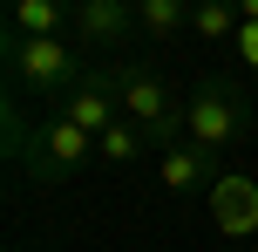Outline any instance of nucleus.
Returning a JSON list of instances; mask_svg holds the SVG:
<instances>
[{"label":"nucleus","mask_w":258,"mask_h":252,"mask_svg":"<svg viewBox=\"0 0 258 252\" xmlns=\"http://www.w3.org/2000/svg\"><path fill=\"white\" fill-rule=\"evenodd\" d=\"M7 75L27 95H54L61 103L82 75H89V48L75 34H7Z\"/></svg>","instance_id":"1"},{"label":"nucleus","mask_w":258,"mask_h":252,"mask_svg":"<svg viewBox=\"0 0 258 252\" xmlns=\"http://www.w3.org/2000/svg\"><path fill=\"white\" fill-rule=\"evenodd\" d=\"M245 130H251V103H245V89L238 82H224V75H204L190 89V103H183V136H190L197 150H231V143H245Z\"/></svg>","instance_id":"2"},{"label":"nucleus","mask_w":258,"mask_h":252,"mask_svg":"<svg viewBox=\"0 0 258 252\" xmlns=\"http://www.w3.org/2000/svg\"><path fill=\"white\" fill-rule=\"evenodd\" d=\"M109 82H116V103H122V116L136 123V130H150V143L156 150H170V143H183V103L163 89V75H150V68H109Z\"/></svg>","instance_id":"3"},{"label":"nucleus","mask_w":258,"mask_h":252,"mask_svg":"<svg viewBox=\"0 0 258 252\" xmlns=\"http://www.w3.org/2000/svg\"><path fill=\"white\" fill-rule=\"evenodd\" d=\"M89 157H95V136L82 130V123H68L61 109H54V116H41V130L21 143V164L41 177V184H54V177H75Z\"/></svg>","instance_id":"4"},{"label":"nucleus","mask_w":258,"mask_h":252,"mask_svg":"<svg viewBox=\"0 0 258 252\" xmlns=\"http://www.w3.org/2000/svg\"><path fill=\"white\" fill-rule=\"evenodd\" d=\"M204 205H211V225H218L224 239H258V177L224 171Z\"/></svg>","instance_id":"5"},{"label":"nucleus","mask_w":258,"mask_h":252,"mask_svg":"<svg viewBox=\"0 0 258 252\" xmlns=\"http://www.w3.org/2000/svg\"><path fill=\"white\" fill-rule=\"evenodd\" d=\"M156 184L170 191V198H211V184H218V171H211V150H197L190 136L170 150H156Z\"/></svg>","instance_id":"6"},{"label":"nucleus","mask_w":258,"mask_h":252,"mask_svg":"<svg viewBox=\"0 0 258 252\" xmlns=\"http://www.w3.org/2000/svg\"><path fill=\"white\" fill-rule=\"evenodd\" d=\"M61 116H68V123H82L89 136H102L109 123H122V103H116V82H109V68H102V75H82L75 89L61 95Z\"/></svg>","instance_id":"7"},{"label":"nucleus","mask_w":258,"mask_h":252,"mask_svg":"<svg viewBox=\"0 0 258 252\" xmlns=\"http://www.w3.org/2000/svg\"><path fill=\"white\" fill-rule=\"evenodd\" d=\"M136 27V0H75V41L82 48H116V41Z\"/></svg>","instance_id":"8"},{"label":"nucleus","mask_w":258,"mask_h":252,"mask_svg":"<svg viewBox=\"0 0 258 252\" xmlns=\"http://www.w3.org/2000/svg\"><path fill=\"white\" fill-rule=\"evenodd\" d=\"M7 34H75V0H7Z\"/></svg>","instance_id":"9"},{"label":"nucleus","mask_w":258,"mask_h":252,"mask_svg":"<svg viewBox=\"0 0 258 252\" xmlns=\"http://www.w3.org/2000/svg\"><path fill=\"white\" fill-rule=\"evenodd\" d=\"M143 150H156L150 143V130H136V123H109V130L102 136H95V157H102V164H116V171H129V164H143Z\"/></svg>","instance_id":"10"},{"label":"nucleus","mask_w":258,"mask_h":252,"mask_svg":"<svg viewBox=\"0 0 258 252\" xmlns=\"http://www.w3.org/2000/svg\"><path fill=\"white\" fill-rule=\"evenodd\" d=\"M238 27H245L238 0H197V7H190V34H204V41H224V48H231Z\"/></svg>","instance_id":"11"},{"label":"nucleus","mask_w":258,"mask_h":252,"mask_svg":"<svg viewBox=\"0 0 258 252\" xmlns=\"http://www.w3.org/2000/svg\"><path fill=\"white\" fill-rule=\"evenodd\" d=\"M136 27L150 41H170L177 27H190V0H136Z\"/></svg>","instance_id":"12"},{"label":"nucleus","mask_w":258,"mask_h":252,"mask_svg":"<svg viewBox=\"0 0 258 252\" xmlns=\"http://www.w3.org/2000/svg\"><path fill=\"white\" fill-rule=\"evenodd\" d=\"M231 55H238V62L251 68V75H258V21H245V27H238V41H231Z\"/></svg>","instance_id":"13"},{"label":"nucleus","mask_w":258,"mask_h":252,"mask_svg":"<svg viewBox=\"0 0 258 252\" xmlns=\"http://www.w3.org/2000/svg\"><path fill=\"white\" fill-rule=\"evenodd\" d=\"M238 14H245V21H258V0H238Z\"/></svg>","instance_id":"14"},{"label":"nucleus","mask_w":258,"mask_h":252,"mask_svg":"<svg viewBox=\"0 0 258 252\" xmlns=\"http://www.w3.org/2000/svg\"><path fill=\"white\" fill-rule=\"evenodd\" d=\"M190 7H197V0H190Z\"/></svg>","instance_id":"15"}]
</instances>
